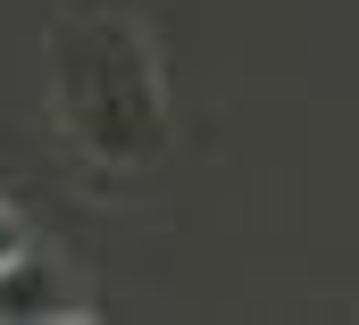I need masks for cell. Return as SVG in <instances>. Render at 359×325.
Segmentation results:
<instances>
[{
	"label": "cell",
	"mask_w": 359,
	"mask_h": 325,
	"mask_svg": "<svg viewBox=\"0 0 359 325\" xmlns=\"http://www.w3.org/2000/svg\"><path fill=\"white\" fill-rule=\"evenodd\" d=\"M50 117L100 175H142L168 151V76L134 8L67 0L50 17Z\"/></svg>",
	"instance_id": "1"
},
{
	"label": "cell",
	"mask_w": 359,
	"mask_h": 325,
	"mask_svg": "<svg viewBox=\"0 0 359 325\" xmlns=\"http://www.w3.org/2000/svg\"><path fill=\"white\" fill-rule=\"evenodd\" d=\"M84 317H100V300L42 242L0 258V325H84Z\"/></svg>",
	"instance_id": "2"
},
{
	"label": "cell",
	"mask_w": 359,
	"mask_h": 325,
	"mask_svg": "<svg viewBox=\"0 0 359 325\" xmlns=\"http://www.w3.org/2000/svg\"><path fill=\"white\" fill-rule=\"evenodd\" d=\"M25 242H34V234H25V217L0 200V258H8V250H25Z\"/></svg>",
	"instance_id": "3"
}]
</instances>
